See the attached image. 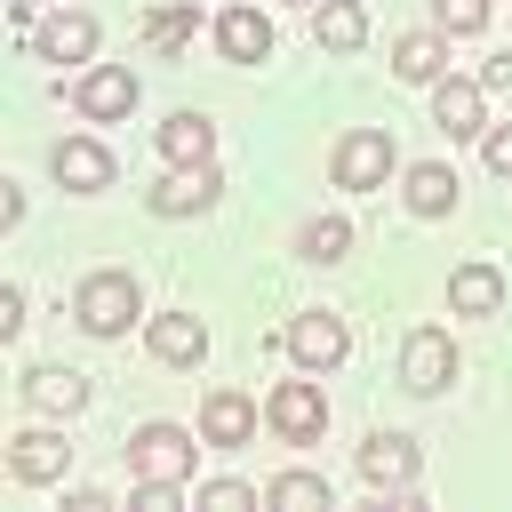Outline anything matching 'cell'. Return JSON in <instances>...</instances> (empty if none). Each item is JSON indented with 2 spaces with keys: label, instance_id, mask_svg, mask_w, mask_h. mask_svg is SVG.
Wrapping results in <instances>:
<instances>
[{
  "label": "cell",
  "instance_id": "6da1fadb",
  "mask_svg": "<svg viewBox=\"0 0 512 512\" xmlns=\"http://www.w3.org/2000/svg\"><path fill=\"white\" fill-rule=\"evenodd\" d=\"M80 328L88 336H120L128 320H136V280L128 272H96V280H80Z\"/></svg>",
  "mask_w": 512,
  "mask_h": 512
},
{
  "label": "cell",
  "instance_id": "7a4b0ae2",
  "mask_svg": "<svg viewBox=\"0 0 512 512\" xmlns=\"http://www.w3.org/2000/svg\"><path fill=\"white\" fill-rule=\"evenodd\" d=\"M192 432H176V424H144L136 440H128V464H136V480H184L192 472Z\"/></svg>",
  "mask_w": 512,
  "mask_h": 512
},
{
  "label": "cell",
  "instance_id": "3957f363",
  "mask_svg": "<svg viewBox=\"0 0 512 512\" xmlns=\"http://www.w3.org/2000/svg\"><path fill=\"white\" fill-rule=\"evenodd\" d=\"M384 176H392V136H384V128H352V136L336 144V184L368 192V184H384Z\"/></svg>",
  "mask_w": 512,
  "mask_h": 512
},
{
  "label": "cell",
  "instance_id": "277c9868",
  "mask_svg": "<svg viewBox=\"0 0 512 512\" xmlns=\"http://www.w3.org/2000/svg\"><path fill=\"white\" fill-rule=\"evenodd\" d=\"M448 376H456V344H448L440 328H416L408 352H400V384H408V392H440Z\"/></svg>",
  "mask_w": 512,
  "mask_h": 512
},
{
  "label": "cell",
  "instance_id": "5b68a950",
  "mask_svg": "<svg viewBox=\"0 0 512 512\" xmlns=\"http://www.w3.org/2000/svg\"><path fill=\"white\" fill-rule=\"evenodd\" d=\"M264 416H272V432H288V440H320L328 392H320V384H280V392L264 400Z\"/></svg>",
  "mask_w": 512,
  "mask_h": 512
},
{
  "label": "cell",
  "instance_id": "8992f818",
  "mask_svg": "<svg viewBox=\"0 0 512 512\" xmlns=\"http://www.w3.org/2000/svg\"><path fill=\"white\" fill-rule=\"evenodd\" d=\"M32 48H40L48 64H88V56H96V16H80V8H56V16L32 32Z\"/></svg>",
  "mask_w": 512,
  "mask_h": 512
},
{
  "label": "cell",
  "instance_id": "52a82bcc",
  "mask_svg": "<svg viewBox=\"0 0 512 512\" xmlns=\"http://www.w3.org/2000/svg\"><path fill=\"white\" fill-rule=\"evenodd\" d=\"M216 200V168L208 160H184V168H168L160 184H152V208L160 216H192V208H208Z\"/></svg>",
  "mask_w": 512,
  "mask_h": 512
},
{
  "label": "cell",
  "instance_id": "ba28073f",
  "mask_svg": "<svg viewBox=\"0 0 512 512\" xmlns=\"http://www.w3.org/2000/svg\"><path fill=\"white\" fill-rule=\"evenodd\" d=\"M288 352H296L304 368H336V360L352 352V336H344V320H336V312H304V320L288 328Z\"/></svg>",
  "mask_w": 512,
  "mask_h": 512
},
{
  "label": "cell",
  "instance_id": "9c48e42d",
  "mask_svg": "<svg viewBox=\"0 0 512 512\" xmlns=\"http://www.w3.org/2000/svg\"><path fill=\"white\" fill-rule=\"evenodd\" d=\"M128 104H136V72H128V64H96V72L80 80V112H88V120H120Z\"/></svg>",
  "mask_w": 512,
  "mask_h": 512
},
{
  "label": "cell",
  "instance_id": "30bf717a",
  "mask_svg": "<svg viewBox=\"0 0 512 512\" xmlns=\"http://www.w3.org/2000/svg\"><path fill=\"white\" fill-rule=\"evenodd\" d=\"M360 472H368L376 488H400V480H416V440H408V432H376V440L360 448Z\"/></svg>",
  "mask_w": 512,
  "mask_h": 512
},
{
  "label": "cell",
  "instance_id": "8fae6325",
  "mask_svg": "<svg viewBox=\"0 0 512 512\" xmlns=\"http://www.w3.org/2000/svg\"><path fill=\"white\" fill-rule=\"evenodd\" d=\"M216 48L240 56V64H256V56H272V24H264L256 8H224V16H216Z\"/></svg>",
  "mask_w": 512,
  "mask_h": 512
},
{
  "label": "cell",
  "instance_id": "7c38bea8",
  "mask_svg": "<svg viewBox=\"0 0 512 512\" xmlns=\"http://www.w3.org/2000/svg\"><path fill=\"white\" fill-rule=\"evenodd\" d=\"M200 432H208L216 448H240V440L256 432V400H248V392H216V400L200 408Z\"/></svg>",
  "mask_w": 512,
  "mask_h": 512
},
{
  "label": "cell",
  "instance_id": "4fadbf2b",
  "mask_svg": "<svg viewBox=\"0 0 512 512\" xmlns=\"http://www.w3.org/2000/svg\"><path fill=\"white\" fill-rule=\"evenodd\" d=\"M56 176H64L72 192H96V184H112V160H104V144L64 136V144H56Z\"/></svg>",
  "mask_w": 512,
  "mask_h": 512
},
{
  "label": "cell",
  "instance_id": "5bb4252c",
  "mask_svg": "<svg viewBox=\"0 0 512 512\" xmlns=\"http://www.w3.org/2000/svg\"><path fill=\"white\" fill-rule=\"evenodd\" d=\"M152 352H160L168 368H184V360L208 352V328H200L192 312H160V320H152Z\"/></svg>",
  "mask_w": 512,
  "mask_h": 512
},
{
  "label": "cell",
  "instance_id": "9a60e30c",
  "mask_svg": "<svg viewBox=\"0 0 512 512\" xmlns=\"http://www.w3.org/2000/svg\"><path fill=\"white\" fill-rule=\"evenodd\" d=\"M64 456H72V448H64L56 432H24V440H8V472H16V480H56Z\"/></svg>",
  "mask_w": 512,
  "mask_h": 512
},
{
  "label": "cell",
  "instance_id": "2e32d148",
  "mask_svg": "<svg viewBox=\"0 0 512 512\" xmlns=\"http://www.w3.org/2000/svg\"><path fill=\"white\" fill-rule=\"evenodd\" d=\"M208 144H216V128H208V112H168L160 120V152L184 168V160H208Z\"/></svg>",
  "mask_w": 512,
  "mask_h": 512
},
{
  "label": "cell",
  "instance_id": "e0dca14e",
  "mask_svg": "<svg viewBox=\"0 0 512 512\" xmlns=\"http://www.w3.org/2000/svg\"><path fill=\"white\" fill-rule=\"evenodd\" d=\"M448 304H456V312H496V304H504L496 264H456V272H448Z\"/></svg>",
  "mask_w": 512,
  "mask_h": 512
},
{
  "label": "cell",
  "instance_id": "ac0fdd59",
  "mask_svg": "<svg viewBox=\"0 0 512 512\" xmlns=\"http://www.w3.org/2000/svg\"><path fill=\"white\" fill-rule=\"evenodd\" d=\"M24 392H32V408H40V416H72V408L88 400V384H80L72 368H32V376H24Z\"/></svg>",
  "mask_w": 512,
  "mask_h": 512
},
{
  "label": "cell",
  "instance_id": "d6986e66",
  "mask_svg": "<svg viewBox=\"0 0 512 512\" xmlns=\"http://www.w3.org/2000/svg\"><path fill=\"white\" fill-rule=\"evenodd\" d=\"M360 32H368L360 0H320V8H312V40H320V48H360Z\"/></svg>",
  "mask_w": 512,
  "mask_h": 512
},
{
  "label": "cell",
  "instance_id": "ffe728a7",
  "mask_svg": "<svg viewBox=\"0 0 512 512\" xmlns=\"http://www.w3.org/2000/svg\"><path fill=\"white\" fill-rule=\"evenodd\" d=\"M432 120H440L448 136H472V128H480V88H472V80H440V88H432Z\"/></svg>",
  "mask_w": 512,
  "mask_h": 512
},
{
  "label": "cell",
  "instance_id": "44dd1931",
  "mask_svg": "<svg viewBox=\"0 0 512 512\" xmlns=\"http://www.w3.org/2000/svg\"><path fill=\"white\" fill-rule=\"evenodd\" d=\"M408 208H416V216H448V208H456V176H448L440 160L408 168Z\"/></svg>",
  "mask_w": 512,
  "mask_h": 512
},
{
  "label": "cell",
  "instance_id": "7402d4cb",
  "mask_svg": "<svg viewBox=\"0 0 512 512\" xmlns=\"http://www.w3.org/2000/svg\"><path fill=\"white\" fill-rule=\"evenodd\" d=\"M392 72H400V80H440V40H432V32H408V40L392 48Z\"/></svg>",
  "mask_w": 512,
  "mask_h": 512
},
{
  "label": "cell",
  "instance_id": "603a6c76",
  "mask_svg": "<svg viewBox=\"0 0 512 512\" xmlns=\"http://www.w3.org/2000/svg\"><path fill=\"white\" fill-rule=\"evenodd\" d=\"M344 248H352V224H344V216H320V224H304V256H312V264H336Z\"/></svg>",
  "mask_w": 512,
  "mask_h": 512
},
{
  "label": "cell",
  "instance_id": "cb8c5ba5",
  "mask_svg": "<svg viewBox=\"0 0 512 512\" xmlns=\"http://www.w3.org/2000/svg\"><path fill=\"white\" fill-rule=\"evenodd\" d=\"M264 504H288V512H296V504H328V480H312V472H280V480L264 488Z\"/></svg>",
  "mask_w": 512,
  "mask_h": 512
},
{
  "label": "cell",
  "instance_id": "d4e9b609",
  "mask_svg": "<svg viewBox=\"0 0 512 512\" xmlns=\"http://www.w3.org/2000/svg\"><path fill=\"white\" fill-rule=\"evenodd\" d=\"M432 16H440V32H480L488 0H432Z\"/></svg>",
  "mask_w": 512,
  "mask_h": 512
},
{
  "label": "cell",
  "instance_id": "484cf974",
  "mask_svg": "<svg viewBox=\"0 0 512 512\" xmlns=\"http://www.w3.org/2000/svg\"><path fill=\"white\" fill-rule=\"evenodd\" d=\"M200 504H208V512H248V504H256V488H248V480H208V488H200Z\"/></svg>",
  "mask_w": 512,
  "mask_h": 512
},
{
  "label": "cell",
  "instance_id": "4316f807",
  "mask_svg": "<svg viewBox=\"0 0 512 512\" xmlns=\"http://www.w3.org/2000/svg\"><path fill=\"white\" fill-rule=\"evenodd\" d=\"M160 48H176V40H192V8H152V24H144Z\"/></svg>",
  "mask_w": 512,
  "mask_h": 512
},
{
  "label": "cell",
  "instance_id": "83f0119b",
  "mask_svg": "<svg viewBox=\"0 0 512 512\" xmlns=\"http://www.w3.org/2000/svg\"><path fill=\"white\" fill-rule=\"evenodd\" d=\"M136 504L144 512H176L184 504V480H136Z\"/></svg>",
  "mask_w": 512,
  "mask_h": 512
},
{
  "label": "cell",
  "instance_id": "f1b7e54d",
  "mask_svg": "<svg viewBox=\"0 0 512 512\" xmlns=\"http://www.w3.org/2000/svg\"><path fill=\"white\" fill-rule=\"evenodd\" d=\"M16 328H24V296H16V288H0V336H16Z\"/></svg>",
  "mask_w": 512,
  "mask_h": 512
},
{
  "label": "cell",
  "instance_id": "f546056e",
  "mask_svg": "<svg viewBox=\"0 0 512 512\" xmlns=\"http://www.w3.org/2000/svg\"><path fill=\"white\" fill-rule=\"evenodd\" d=\"M488 168H496V176H512V128H496V136H488Z\"/></svg>",
  "mask_w": 512,
  "mask_h": 512
},
{
  "label": "cell",
  "instance_id": "4dcf8cb0",
  "mask_svg": "<svg viewBox=\"0 0 512 512\" xmlns=\"http://www.w3.org/2000/svg\"><path fill=\"white\" fill-rule=\"evenodd\" d=\"M488 88H512V56H488V72H480Z\"/></svg>",
  "mask_w": 512,
  "mask_h": 512
}]
</instances>
